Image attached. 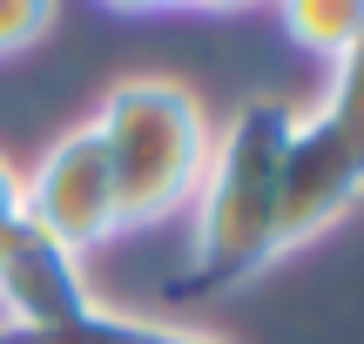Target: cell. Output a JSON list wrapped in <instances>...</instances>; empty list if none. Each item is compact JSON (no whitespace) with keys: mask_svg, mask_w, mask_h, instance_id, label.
I'll return each instance as SVG.
<instances>
[{"mask_svg":"<svg viewBox=\"0 0 364 344\" xmlns=\"http://www.w3.org/2000/svg\"><path fill=\"white\" fill-rule=\"evenodd\" d=\"M14 223H21V169L0 156V243H7V230H14Z\"/></svg>","mask_w":364,"mask_h":344,"instance_id":"obj_9","label":"cell"},{"mask_svg":"<svg viewBox=\"0 0 364 344\" xmlns=\"http://www.w3.org/2000/svg\"><path fill=\"white\" fill-rule=\"evenodd\" d=\"M88 311L102 304L88 291L81 257L21 216L0 243V331H61V324H81Z\"/></svg>","mask_w":364,"mask_h":344,"instance_id":"obj_4","label":"cell"},{"mask_svg":"<svg viewBox=\"0 0 364 344\" xmlns=\"http://www.w3.org/2000/svg\"><path fill=\"white\" fill-rule=\"evenodd\" d=\"M95 135H102L108 176H115L122 230H149L162 216L189 210L196 189L216 156V129H209L196 88L169 75H129L108 88L95 108Z\"/></svg>","mask_w":364,"mask_h":344,"instance_id":"obj_2","label":"cell"},{"mask_svg":"<svg viewBox=\"0 0 364 344\" xmlns=\"http://www.w3.org/2000/svg\"><path fill=\"white\" fill-rule=\"evenodd\" d=\"M290 41L317 61H338L344 48L364 34V0H277Z\"/></svg>","mask_w":364,"mask_h":344,"instance_id":"obj_6","label":"cell"},{"mask_svg":"<svg viewBox=\"0 0 364 344\" xmlns=\"http://www.w3.org/2000/svg\"><path fill=\"white\" fill-rule=\"evenodd\" d=\"M54 14H61V0H0V61L21 54V48H34V41L54 27Z\"/></svg>","mask_w":364,"mask_h":344,"instance_id":"obj_8","label":"cell"},{"mask_svg":"<svg viewBox=\"0 0 364 344\" xmlns=\"http://www.w3.org/2000/svg\"><path fill=\"white\" fill-rule=\"evenodd\" d=\"M284 102H243L223 129L209 176L196 189V257L189 291H223V284L257 277L270 257H284V149H290Z\"/></svg>","mask_w":364,"mask_h":344,"instance_id":"obj_1","label":"cell"},{"mask_svg":"<svg viewBox=\"0 0 364 344\" xmlns=\"http://www.w3.org/2000/svg\"><path fill=\"white\" fill-rule=\"evenodd\" d=\"M21 216L75 257L108 243V237H122V203H115V176H108L95 122L54 135L41 149V162L21 176Z\"/></svg>","mask_w":364,"mask_h":344,"instance_id":"obj_3","label":"cell"},{"mask_svg":"<svg viewBox=\"0 0 364 344\" xmlns=\"http://www.w3.org/2000/svg\"><path fill=\"white\" fill-rule=\"evenodd\" d=\"M162 344H230L216 331H182V324H162Z\"/></svg>","mask_w":364,"mask_h":344,"instance_id":"obj_10","label":"cell"},{"mask_svg":"<svg viewBox=\"0 0 364 344\" xmlns=\"http://www.w3.org/2000/svg\"><path fill=\"white\" fill-rule=\"evenodd\" d=\"M102 7H115V14H162V7H176V0H102Z\"/></svg>","mask_w":364,"mask_h":344,"instance_id":"obj_12","label":"cell"},{"mask_svg":"<svg viewBox=\"0 0 364 344\" xmlns=\"http://www.w3.org/2000/svg\"><path fill=\"white\" fill-rule=\"evenodd\" d=\"M358 196H364V156L331 122L297 115L290 149H284V250H297V243L324 237L331 223H344Z\"/></svg>","mask_w":364,"mask_h":344,"instance_id":"obj_5","label":"cell"},{"mask_svg":"<svg viewBox=\"0 0 364 344\" xmlns=\"http://www.w3.org/2000/svg\"><path fill=\"white\" fill-rule=\"evenodd\" d=\"M317 122H331L364 156V34L331 61V88H324V102H317Z\"/></svg>","mask_w":364,"mask_h":344,"instance_id":"obj_7","label":"cell"},{"mask_svg":"<svg viewBox=\"0 0 364 344\" xmlns=\"http://www.w3.org/2000/svg\"><path fill=\"white\" fill-rule=\"evenodd\" d=\"M176 7H196V14H243V7H257V0H176Z\"/></svg>","mask_w":364,"mask_h":344,"instance_id":"obj_11","label":"cell"}]
</instances>
